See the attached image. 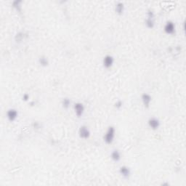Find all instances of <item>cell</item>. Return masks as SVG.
<instances>
[{"instance_id": "1", "label": "cell", "mask_w": 186, "mask_h": 186, "mask_svg": "<svg viewBox=\"0 0 186 186\" xmlns=\"http://www.w3.org/2000/svg\"><path fill=\"white\" fill-rule=\"evenodd\" d=\"M115 137V129L113 127H109L106 133L104 135L103 140L107 144H111Z\"/></svg>"}, {"instance_id": "2", "label": "cell", "mask_w": 186, "mask_h": 186, "mask_svg": "<svg viewBox=\"0 0 186 186\" xmlns=\"http://www.w3.org/2000/svg\"><path fill=\"white\" fill-rule=\"evenodd\" d=\"M79 135L81 138L87 140L90 137V132L86 126H81L80 127L79 130Z\"/></svg>"}, {"instance_id": "3", "label": "cell", "mask_w": 186, "mask_h": 186, "mask_svg": "<svg viewBox=\"0 0 186 186\" xmlns=\"http://www.w3.org/2000/svg\"><path fill=\"white\" fill-rule=\"evenodd\" d=\"M74 108L76 115L78 117H81L84 112V106L83 105V103H76L74 104Z\"/></svg>"}, {"instance_id": "4", "label": "cell", "mask_w": 186, "mask_h": 186, "mask_svg": "<svg viewBox=\"0 0 186 186\" xmlns=\"http://www.w3.org/2000/svg\"><path fill=\"white\" fill-rule=\"evenodd\" d=\"M153 18H154V14L152 11L148 12V18L146 21V24L147 25L148 28H153L154 27V21H153Z\"/></svg>"}, {"instance_id": "5", "label": "cell", "mask_w": 186, "mask_h": 186, "mask_svg": "<svg viewBox=\"0 0 186 186\" xmlns=\"http://www.w3.org/2000/svg\"><path fill=\"white\" fill-rule=\"evenodd\" d=\"M164 31L168 34H172L175 33V25L172 21H168L164 26Z\"/></svg>"}, {"instance_id": "6", "label": "cell", "mask_w": 186, "mask_h": 186, "mask_svg": "<svg viewBox=\"0 0 186 186\" xmlns=\"http://www.w3.org/2000/svg\"><path fill=\"white\" fill-rule=\"evenodd\" d=\"M149 125L152 129H157L160 126V122L156 118H151L149 120Z\"/></svg>"}, {"instance_id": "7", "label": "cell", "mask_w": 186, "mask_h": 186, "mask_svg": "<svg viewBox=\"0 0 186 186\" xmlns=\"http://www.w3.org/2000/svg\"><path fill=\"white\" fill-rule=\"evenodd\" d=\"M103 66L106 69L111 68L113 64V57L111 55H106L103 59Z\"/></svg>"}, {"instance_id": "8", "label": "cell", "mask_w": 186, "mask_h": 186, "mask_svg": "<svg viewBox=\"0 0 186 186\" xmlns=\"http://www.w3.org/2000/svg\"><path fill=\"white\" fill-rule=\"evenodd\" d=\"M7 118L10 122H14L18 116V113L16 109H10L7 113Z\"/></svg>"}, {"instance_id": "9", "label": "cell", "mask_w": 186, "mask_h": 186, "mask_svg": "<svg viewBox=\"0 0 186 186\" xmlns=\"http://www.w3.org/2000/svg\"><path fill=\"white\" fill-rule=\"evenodd\" d=\"M142 101H143V103L144 105L145 108H149L150 103L151 102V95L147 93H144L142 95Z\"/></svg>"}, {"instance_id": "10", "label": "cell", "mask_w": 186, "mask_h": 186, "mask_svg": "<svg viewBox=\"0 0 186 186\" xmlns=\"http://www.w3.org/2000/svg\"><path fill=\"white\" fill-rule=\"evenodd\" d=\"M119 172L125 178H128L130 176V170H129V167H126V166H123L121 167L119 169Z\"/></svg>"}, {"instance_id": "11", "label": "cell", "mask_w": 186, "mask_h": 186, "mask_svg": "<svg viewBox=\"0 0 186 186\" xmlns=\"http://www.w3.org/2000/svg\"><path fill=\"white\" fill-rule=\"evenodd\" d=\"M111 158L114 161H119L121 159L120 153H119V151L118 150H114L111 153Z\"/></svg>"}, {"instance_id": "12", "label": "cell", "mask_w": 186, "mask_h": 186, "mask_svg": "<svg viewBox=\"0 0 186 186\" xmlns=\"http://www.w3.org/2000/svg\"><path fill=\"white\" fill-rule=\"evenodd\" d=\"M124 10V6L122 2H119L116 5V13L119 15H122L123 13Z\"/></svg>"}, {"instance_id": "13", "label": "cell", "mask_w": 186, "mask_h": 186, "mask_svg": "<svg viewBox=\"0 0 186 186\" xmlns=\"http://www.w3.org/2000/svg\"><path fill=\"white\" fill-rule=\"evenodd\" d=\"M71 104V101L69 98H64L62 101V105H63V108H68L69 106H70Z\"/></svg>"}, {"instance_id": "14", "label": "cell", "mask_w": 186, "mask_h": 186, "mask_svg": "<svg viewBox=\"0 0 186 186\" xmlns=\"http://www.w3.org/2000/svg\"><path fill=\"white\" fill-rule=\"evenodd\" d=\"M39 63H40L42 66H47L48 65V63H49V62H48V60L46 57H41L40 58H39Z\"/></svg>"}, {"instance_id": "15", "label": "cell", "mask_w": 186, "mask_h": 186, "mask_svg": "<svg viewBox=\"0 0 186 186\" xmlns=\"http://www.w3.org/2000/svg\"><path fill=\"white\" fill-rule=\"evenodd\" d=\"M122 106V101L119 100L118 102H116V108H120Z\"/></svg>"}, {"instance_id": "16", "label": "cell", "mask_w": 186, "mask_h": 186, "mask_svg": "<svg viewBox=\"0 0 186 186\" xmlns=\"http://www.w3.org/2000/svg\"><path fill=\"white\" fill-rule=\"evenodd\" d=\"M28 95H27V94H25V95L23 96V99L25 100H28Z\"/></svg>"}]
</instances>
